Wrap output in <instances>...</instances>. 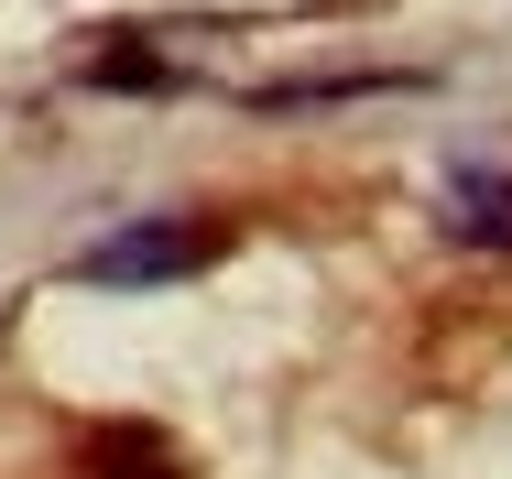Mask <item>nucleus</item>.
I'll list each match as a JSON object with an SVG mask.
<instances>
[{
  "label": "nucleus",
  "instance_id": "1",
  "mask_svg": "<svg viewBox=\"0 0 512 479\" xmlns=\"http://www.w3.org/2000/svg\"><path fill=\"white\" fill-rule=\"evenodd\" d=\"M207 251H218V229H197V218H131L77 251V284H164V273H197Z\"/></svg>",
  "mask_w": 512,
  "mask_h": 479
},
{
  "label": "nucleus",
  "instance_id": "2",
  "mask_svg": "<svg viewBox=\"0 0 512 479\" xmlns=\"http://www.w3.org/2000/svg\"><path fill=\"white\" fill-rule=\"evenodd\" d=\"M447 218H458V240H512V175L502 164H458L447 175Z\"/></svg>",
  "mask_w": 512,
  "mask_h": 479
},
{
  "label": "nucleus",
  "instance_id": "3",
  "mask_svg": "<svg viewBox=\"0 0 512 479\" xmlns=\"http://www.w3.org/2000/svg\"><path fill=\"white\" fill-rule=\"evenodd\" d=\"M88 479H186V469H175L164 436H142V425H99V436H88Z\"/></svg>",
  "mask_w": 512,
  "mask_h": 479
}]
</instances>
